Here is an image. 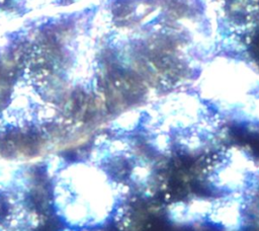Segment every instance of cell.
<instances>
[{
  "label": "cell",
  "mask_w": 259,
  "mask_h": 231,
  "mask_svg": "<svg viewBox=\"0 0 259 231\" xmlns=\"http://www.w3.org/2000/svg\"><path fill=\"white\" fill-rule=\"evenodd\" d=\"M197 95L231 119L259 123V72L245 60L220 56L198 78Z\"/></svg>",
  "instance_id": "obj_1"
}]
</instances>
